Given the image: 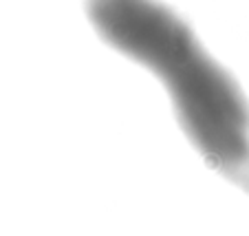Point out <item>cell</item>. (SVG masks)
Wrapping results in <instances>:
<instances>
[{"label":"cell","mask_w":249,"mask_h":236,"mask_svg":"<svg viewBox=\"0 0 249 236\" xmlns=\"http://www.w3.org/2000/svg\"><path fill=\"white\" fill-rule=\"evenodd\" d=\"M86 11L110 47L163 82L203 159L238 181L249 168V104L192 29L157 0H86Z\"/></svg>","instance_id":"6da1fadb"},{"label":"cell","mask_w":249,"mask_h":236,"mask_svg":"<svg viewBox=\"0 0 249 236\" xmlns=\"http://www.w3.org/2000/svg\"><path fill=\"white\" fill-rule=\"evenodd\" d=\"M238 181H240V183H243V185H245V188H247V190H249V168H247V170H245V172H243V177H240V179H238Z\"/></svg>","instance_id":"7a4b0ae2"}]
</instances>
